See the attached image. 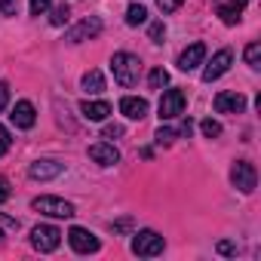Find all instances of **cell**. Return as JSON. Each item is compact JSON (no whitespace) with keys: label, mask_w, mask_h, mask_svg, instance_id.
<instances>
[{"label":"cell","mask_w":261,"mask_h":261,"mask_svg":"<svg viewBox=\"0 0 261 261\" xmlns=\"http://www.w3.org/2000/svg\"><path fill=\"white\" fill-rule=\"evenodd\" d=\"M111 71H114V80H117L120 86H136V83H139L142 62H139V56H133V53H114Z\"/></svg>","instance_id":"1"},{"label":"cell","mask_w":261,"mask_h":261,"mask_svg":"<svg viewBox=\"0 0 261 261\" xmlns=\"http://www.w3.org/2000/svg\"><path fill=\"white\" fill-rule=\"evenodd\" d=\"M59 243H62V230H59L56 224H37V227L31 230V246H34L37 252H56Z\"/></svg>","instance_id":"2"},{"label":"cell","mask_w":261,"mask_h":261,"mask_svg":"<svg viewBox=\"0 0 261 261\" xmlns=\"http://www.w3.org/2000/svg\"><path fill=\"white\" fill-rule=\"evenodd\" d=\"M163 237L157 233V230H139L136 237H133V252L136 255H142V258H154V255H160L163 252Z\"/></svg>","instance_id":"3"},{"label":"cell","mask_w":261,"mask_h":261,"mask_svg":"<svg viewBox=\"0 0 261 261\" xmlns=\"http://www.w3.org/2000/svg\"><path fill=\"white\" fill-rule=\"evenodd\" d=\"M185 105H188V95H185V89H166L163 92V98H160V120H175V117H181L185 114Z\"/></svg>","instance_id":"4"},{"label":"cell","mask_w":261,"mask_h":261,"mask_svg":"<svg viewBox=\"0 0 261 261\" xmlns=\"http://www.w3.org/2000/svg\"><path fill=\"white\" fill-rule=\"evenodd\" d=\"M230 181H233V188H240L243 194H252L255 185H258V172H255V166H252L249 160H237V163L230 166Z\"/></svg>","instance_id":"5"},{"label":"cell","mask_w":261,"mask_h":261,"mask_svg":"<svg viewBox=\"0 0 261 261\" xmlns=\"http://www.w3.org/2000/svg\"><path fill=\"white\" fill-rule=\"evenodd\" d=\"M31 206L37 212H43V215H53V218H71L74 215V206L68 200H62V197H34Z\"/></svg>","instance_id":"6"},{"label":"cell","mask_w":261,"mask_h":261,"mask_svg":"<svg viewBox=\"0 0 261 261\" xmlns=\"http://www.w3.org/2000/svg\"><path fill=\"white\" fill-rule=\"evenodd\" d=\"M68 243H71V249L80 252V255H89V252H98V249H101L98 237H95L92 230H86V227H71V230H68Z\"/></svg>","instance_id":"7"},{"label":"cell","mask_w":261,"mask_h":261,"mask_svg":"<svg viewBox=\"0 0 261 261\" xmlns=\"http://www.w3.org/2000/svg\"><path fill=\"white\" fill-rule=\"evenodd\" d=\"M98 31H101V19L89 16V19H83L80 25H74V28L65 34V40H68V43H83V40H92V37H98Z\"/></svg>","instance_id":"8"},{"label":"cell","mask_w":261,"mask_h":261,"mask_svg":"<svg viewBox=\"0 0 261 261\" xmlns=\"http://www.w3.org/2000/svg\"><path fill=\"white\" fill-rule=\"evenodd\" d=\"M230 62H233V53L230 49H218L215 56H212V62L203 68V80L206 83H212V80H218L221 74H227V68H230Z\"/></svg>","instance_id":"9"},{"label":"cell","mask_w":261,"mask_h":261,"mask_svg":"<svg viewBox=\"0 0 261 261\" xmlns=\"http://www.w3.org/2000/svg\"><path fill=\"white\" fill-rule=\"evenodd\" d=\"M212 105H215L218 114H243L246 111V95L243 92H218Z\"/></svg>","instance_id":"10"},{"label":"cell","mask_w":261,"mask_h":261,"mask_svg":"<svg viewBox=\"0 0 261 261\" xmlns=\"http://www.w3.org/2000/svg\"><path fill=\"white\" fill-rule=\"evenodd\" d=\"M62 169H65V163H59V160H37L28 166V175L34 181H49V178L62 175Z\"/></svg>","instance_id":"11"},{"label":"cell","mask_w":261,"mask_h":261,"mask_svg":"<svg viewBox=\"0 0 261 261\" xmlns=\"http://www.w3.org/2000/svg\"><path fill=\"white\" fill-rule=\"evenodd\" d=\"M191 129H194V120H191V117H185L178 129H172V126H160L154 139H157V145H172L178 136H185V139H188V136H191Z\"/></svg>","instance_id":"12"},{"label":"cell","mask_w":261,"mask_h":261,"mask_svg":"<svg viewBox=\"0 0 261 261\" xmlns=\"http://www.w3.org/2000/svg\"><path fill=\"white\" fill-rule=\"evenodd\" d=\"M203 59H206V46H203V43H191V46L181 53V59H178V68L188 74V71L200 68V65H203Z\"/></svg>","instance_id":"13"},{"label":"cell","mask_w":261,"mask_h":261,"mask_svg":"<svg viewBox=\"0 0 261 261\" xmlns=\"http://www.w3.org/2000/svg\"><path fill=\"white\" fill-rule=\"evenodd\" d=\"M89 157H92L95 163H101V166H114V163H120V151H117L114 145H108V142L89 145Z\"/></svg>","instance_id":"14"},{"label":"cell","mask_w":261,"mask_h":261,"mask_svg":"<svg viewBox=\"0 0 261 261\" xmlns=\"http://www.w3.org/2000/svg\"><path fill=\"white\" fill-rule=\"evenodd\" d=\"M120 111L129 120H145L148 117V101L145 98H136V95H123L120 98Z\"/></svg>","instance_id":"15"},{"label":"cell","mask_w":261,"mask_h":261,"mask_svg":"<svg viewBox=\"0 0 261 261\" xmlns=\"http://www.w3.org/2000/svg\"><path fill=\"white\" fill-rule=\"evenodd\" d=\"M10 120L19 126V129H31L34 123H37V114H34V105L31 101H19L16 108H13V114H10Z\"/></svg>","instance_id":"16"},{"label":"cell","mask_w":261,"mask_h":261,"mask_svg":"<svg viewBox=\"0 0 261 261\" xmlns=\"http://www.w3.org/2000/svg\"><path fill=\"white\" fill-rule=\"evenodd\" d=\"M243 4L246 0H227V4H218V19L224 22V25H237L240 19H243Z\"/></svg>","instance_id":"17"},{"label":"cell","mask_w":261,"mask_h":261,"mask_svg":"<svg viewBox=\"0 0 261 261\" xmlns=\"http://www.w3.org/2000/svg\"><path fill=\"white\" fill-rule=\"evenodd\" d=\"M80 114H83L86 120H92V123H101V120L111 114V105H108V101H83V105H80Z\"/></svg>","instance_id":"18"},{"label":"cell","mask_w":261,"mask_h":261,"mask_svg":"<svg viewBox=\"0 0 261 261\" xmlns=\"http://www.w3.org/2000/svg\"><path fill=\"white\" fill-rule=\"evenodd\" d=\"M83 92H89V95H98V92H105V77H101V71H86L83 74Z\"/></svg>","instance_id":"19"},{"label":"cell","mask_w":261,"mask_h":261,"mask_svg":"<svg viewBox=\"0 0 261 261\" xmlns=\"http://www.w3.org/2000/svg\"><path fill=\"white\" fill-rule=\"evenodd\" d=\"M145 22H148V10L142 4H133V7L126 10V25L136 28V25H145Z\"/></svg>","instance_id":"20"},{"label":"cell","mask_w":261,"mask_h":261,"mask_svg":"<svg viewBox=\"0 0 261 261\" xmlns=\"http://www.w3.org/2000/svg\"><path fill=\"white\" fill-rule=\"evenodd\" d=\"M243 56H246V65H249V68H255V71L261 68V43H258V40H252Z\"/></svg>","instance_id":"21"},{"label":"cell","mask_w":261,"mask_h":261,"mask_svg":"<svg viewBox=\"0 0 261 261\" xmlns=\"http://www.w3.org/2000/svg\"><path fill=\"white\" fill-rule=\"evenodd\" d=\"M68 19H71V7H68V4H59V7L53 10V16H49V25L62 28V25H65Z\"/></svg>","instance_id":"22"},{"label":"cell","mask_w":261,"mask_h":261,"mask_svg":"<svg viewBox=\"0 0 261 261\" xmlns=\"http://www.w3.org/2000/svg\"><path fill=\"white\" fill-rule=\"evenodd\" d=\"M169 83V74H166V68H154L151 74H148V86L151 89H163Z\"/></svg>","instance_id":"23"},{"label":"cell","mask_w":261,"mask_h":261,"mask_svg":"<svg viewBox=\"0 0 261 261\" xmlns=\"http://www.w3.org/2000/svg\"><path fill=\"white\" fill-rule=\"evenodd\" d=\"M200 129H203V136H206V139H218V136H221V123L212 120V117H206V120L200 123Z\"/></svg>","instance_id":"24"},{"label":"cell","mask_w":261,"mask_h":261,"mask_svg":"<svg viewBox=\"0 0 261 261\" xmlns=\"http://www.w3.org/2000/svg\"><path fill=\"white\" fill-rule=\"evenodd\" d=\"M148 37H151V43H163V37H166V25H163V22H154V25L148 28Z\"/></svg>","instance_id":"25"},{"label":"cell","mask_w":261,"mask_h":261,"mask_svg":"<svg viewBox=\"0 0 261 261\" xmlns=\"http://www.w3.org/2000/svg\"><path fill=\"white\" fill-rule=\"evenodd\" d=\"M129 227H133V218H129V215H123V218H117V221L111 224V230H114V233H126Z\"/></svg>","instance_id":"26"},{"label":"cell","mask_w":261,"mask_h":261,"mask_svg":"<svg viewBox=\"0 0 261 261\" xmlns=\"http://www.w3.org/2000/svg\"><path fill=\"white\" fill-rule=\"evenodd\" d=\"M181 4H185V0H157V7H160V13H166V16H169V13H175V10H178Z\"/></svg>","instance_id":"27"},{"label":"cell","mask_w":261,"mask_h":261,"mask_svg":"<svg viewBox=\"0 0 261 261\" xmlns=\"http://www.w3.org/2000/svg\"><path fill=\"white\" fill-rule=\"evenodd\" d=\"M0 13H4V16H16L19 13V0H0Z\"/></svg>","instance_id":"28"},{"label":"cell","mask_w":261,"mask_h":261,"mask_svg":"<svg viewBox=\"0 0 261 261\" xmlns=\"http://www.w3.org/2000/svg\"><path fill=\"white\" fill-rule=\"evenodd\" d=\"M123 133H126V129H123L120 123H108V126H105V139H120Z\"/></svg>","instance_id":"29"},{"label":"cell","mask_w":261,"mask_h":261,"mask_svg":"<svg viewBox=\"0 0 261 261\" xmlns=\"http://www.w3.org/2000/svg\"><path fill=\"white\" fill-rule=\"evenodd\" d=\"M49 4L53 0H31V16H43L49 10Z\"/></svg>","instance_id":"30"},{"label":"cell","mask_w":261,"mask_h":261,"mask_svg":"<svg viewBox=\"0 0 261 261\" xmlns=\"http://www.w3.org/2000/svg\"><path fill=\"white\" fill-rule=\"evenodd\" d=\"M10 145H13V139H10V133H7V126H0V157L10 151Z\"/></svg>","instance_id":"31"},{"label":"cell","mask_w":261,"mask_h":261,"mask_svg":"<svg viewBox=\"0 0 261 261\" xmlns=\"http://www.w3.org/2000/svg\"><path fill=\"white\" fill-rule=\"evenodd\" d=\"M10 194H13V191H10V181L0 175V203H7V200H10Z\"/></svg>","instance_id":"32"},{"label":"cell","mask_w":261,"mask_h":261,"mask_svg":"<svg viewBox=\"0 0 261 261\" xmlns=\"http://www.w3.org/2000/svg\"><path fill=\"white\" fill-rule=\"evenodd\" d=\"M218 252H221V255H237V246H233L230 240H221V243H218Z\"/></svg>","instance_id":"33"},{"label":"cell","mask_w":261,"mask_h":261,"mask_svg":"<svg viewBox=\"0 0 261 261\" xmlns=\"http://www.w3.org/2000/svg\"><path fill=\"white\" fill-rule=\"evenodd\" d=\"M7 101H10V86H7L4 80H0V111L7 108Z\"/></svg>","instance_id":"34"},{"label":"cell","mask_w":261,"mask_h":261,"mask_svg":"<svg viewBox=\"0 0 261 261\" xmlns=\"http://www.w3.org/2000/svg\"><path fill=\"white\" fill-rule=\"evenodd\" d=\"M0 221H4L7 227H19V218H13V215H4V218H0Z\"/></svg>","instance_id":"35"},{"label":"cell","mask_w":261,"mask_h":261,"mask_svg":"<svg viewBox=\"0 0 261 261\" xmlns=\"http://www.w3.org/2000/svg\"><path fill=\"white\" fill-rule=\"evenodd\" d=\"M0 243H4V230H0Z\"/></svg>","instance_id":"36"}]
</instances>
